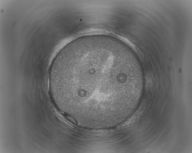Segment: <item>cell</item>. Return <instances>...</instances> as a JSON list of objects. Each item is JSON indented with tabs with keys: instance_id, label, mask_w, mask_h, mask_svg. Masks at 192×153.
I'll list each match as a JSON object with an SVG mask.
<instances>
[{
	"instance_id": "1",
	"label": "cell",
	"mask_w": 192,
	"mask_h": 153,
	"mask_svg": "<svg viewBox=\"0 0 192 153\" xmlns=\"http://www.w3.org/2000/svg\"><path fill=\"white\" fill-rule=\"evenodd\" d=\"M111 56L97 47L73 46L60 50L50 70L51 91L76 104H106L122 88L112 79Z\"/></svg>"
}]
</instances>
